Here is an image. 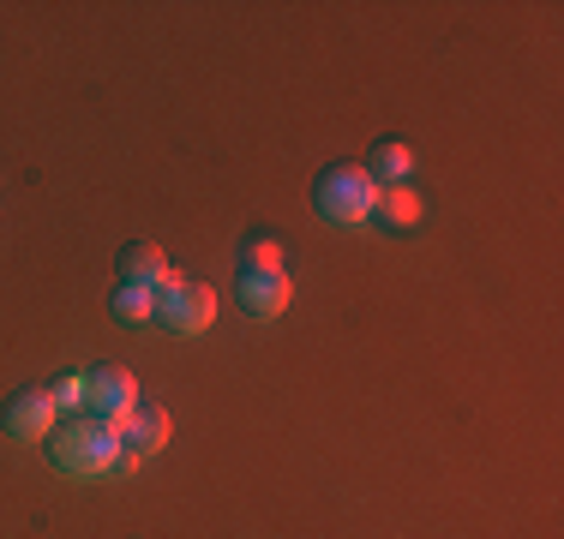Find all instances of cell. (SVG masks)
I'll use <instances>...</instances> for the list:
<instances>
[{
    "instance_id": "cell-1",
    "label": "cell",
    "mask_w": 564,
    "mask_h": 539,
    "mask_svg": "<svg viewBox=\"0 0 564 539\" xmlns=\"http://www.w3.org/2000/svg\"><path fill=\"white\" fill-rule=\"evenodd\" d=\"M48 455H55L61 474L73 480H97V474H115V455H120V431L90 420V414H73L48 431Z\"/></svg>"
},
{
    "instance_id": "cell-2",
    "label": "cell",
    "mask_w": 564,
    "mask_h": 539,
    "mask_svg": "<svg viewBox=\"0 0 564 539\" xmlns=\"http://www.w3.org/2000/svg\"><path fill=\"white\" fill-rule=\"evenodd\" d=\"M372 205H379V186H372V174L355 168V162H330V168L313 180V210L325 216V222H337V228L367 222Z\"/></svg>"
},
{
    "instance_id": "cell-3",
    "label": "cell",
    "mask_w": 564,
    "mask_h": 539,
    "mask_svg": "<svg viewBox=\"0 0 564 539\" xmlns=\"http://www.w3.org/2000/svg\"><path fill=\"white\" fill-rule=\"evenodd\" d=\"M210 318H217V288L210 282H174V288L156 294V323L174 336L210 330Z\"/></svg>"
},
{
    "instance_id": "cell-4",
    "label": "cell",
    "mask_w": 564,
    "mask_h": 539,
    "mask_svg": "<svg viewBox=\"0 0 564 539\" xmlns=\"http://www.w3.org/2000/svg\"><path fill=\"white\" fill-rule=\"evenodd\" d=\"M139 408V384H132V372L127 366H97V372H85V414L90 420H102V426H115Z\"/></svg>"
},
{
    "instance_id": "cell-5",
    "label": "cell",
    "mask_w": 564,
    "mask_h": 539,
    "mask_svg": "<svg viewBox=\"0 0 564 539\" xmlns=\"http://www.w3.org/2000/svg\"><path fill=\"white\" fill-rule=\"evenodd\" d=\"M55 396H48L43 384H24V389H12L7 396V408H0V426L12 431L19 443H36V438H48L55 431Z\"/></svg>"
},
{
    "instance_id": "cell-6",
    "label": "cell",
    "mask_w": 564,
    "mask_h": 539,
    "mask_svg": "<svg viewBox=\"0 0 564 539\" xmlns=\"http://www.w3.org/2000/svg\"><path fill=\"white\" fill-rule=\"evenodd\" d=\"M289 300H294L289 270H240V306H247L252 318H276V312H289Z\"/></svg>"
},
{
    "instance_id": "cell-7",
    "label": "cell",
    "mask_w": 564,
    "mask_h": 539,
    "mask_svg": "<svg viewBox=\"0 0 564 539\" xmlns=\"http://www.w3.org/2000/svg\"><path fill=\"white\" fill-rule=\"evenodd\" d=\"M169 443V414L156 402H139V408L120 420V450L127 455H156Z\"/></svg>"
},
{
    "instance_id": "cell-8",
    "label": "cell",
    "mask_w": 564,
    "mask_h": 539,
    "mask_svg": "<svg viewBox=\"0 0 564 539\" xmlns=\"http://www.w3.org/2000/svg\"><path fill=\"white\" fill-rule=\"evenodd\" d=\"M120 282H144V288L163 294V288H174L181 276H174V270L163 264V252H156L151 240H132V246L120 252Z\"/></svg>"
},
{
    "instance_id": "cell-9",
    "label": "cell",
    "mask_w": 564,
    "mask_h": 539,
    "mask_svg": "<svg viewBox=\"0 0 564 539\" xmlns=\"http://www.w3.org/2000/svg\"><path fill=\"white\" fill-rule=\"evenodd\" d=\"M409 168H414V151L402 139H379V144H372V162H367L372 186H402V180H409Z\"/></svg>"
},
{
    "instance_id": "cell-10",
    "label": "cell",
    "mask_w": 564,
    "mask_h": 539,
    "mask_svg": "<svg viewBox=\"0 0 564 539\" xmlns=\"http://www.w3.org/2000/svg\"><path fill=\"white\" fill-rule=\"evenodd\" d=\"M372 216H384L391 228H414V222H421V193H409V186H384L379 205H372Z\"/></svg>"
},
{
    "instance_id": "cell-11",
    "label": "cell",
    "mask_w": 564,
    "mask_h": 539,
    "mask_svg": "<svg viewBox=\"0 0 564 539\" xmlns=\"http://www.w3.org/2000/svg\"><path fill=\"white\" fill-rule=\"evenodd\" d=\"M115 318L120 323L156 318V288H144V282H120V288H115Z\"/></svg>"
},
{
    "instance_id": "cell-12",
    "label": "cell",
    "mask_w": 564,
    "mask_h": 539,
    "mask_svg": "<svg viewBox=\"0 0 564 539\" xmlns=\"http://www.w3.org/2000/svg\"><path fill=\"white\" fill-rule=\"evenodd\" d=\"M282 240L276 234H252L247 246H240V270H289V258H282Z\"/></svg>"
},
{
    "instance_id": "cell-13",
    "label": "cell",
    "mask_w": 564,
    "mask_h": 539,
    "mask_svg": "<svg viewBox=\"0 0 564 539\" xmlns=\"http://www.w3.org/2000/svg\"><path fill=\"white\" fill-rule=\"evenodd\" d=\"M48 396H55V408H73V402H85V377H61V384H48Z\"/></svg>"
}]
</instances>
